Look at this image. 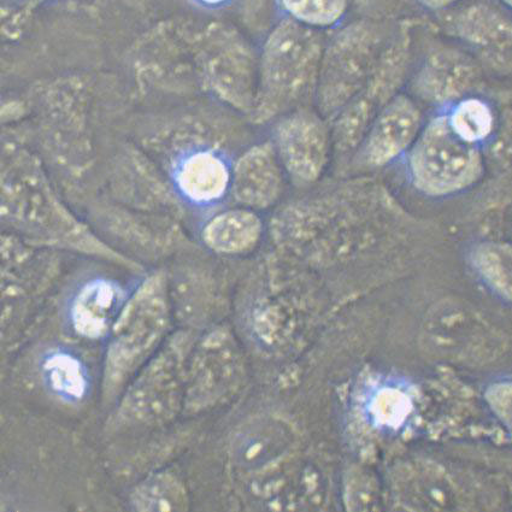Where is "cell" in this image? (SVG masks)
Returning <instances> with one entry per match:
<instances>
[{
	"instance_id": "obj_1",
	"label": "cell",
	"mask_w": 512,
	"mask_h": 512,
	"mask_svg": "<svg viewBox=\"0 0 512 512\" xmlns=\"http://www.w3.org/2000/svg\"><path fill=\"white\" fill-rule=\"evenodd\" d=\"M4 163L2 214L5 221L39 244L66 247L139 269L102 241L63 207L39 164L29 156H13Z\"/></svg>"
},
{
	"instance_id": "obj_2",
	"label": "cell",
	"mask_w": 512,
	"mask_h": 512,
	"mask_svg": "<svg viewBox=\"0 0 512 512\" xmlns=\"http://www.w3.org/2000/svg\"><path fill=\"white\" fill-rule=\"evenodd\" d=\"M326 41L321 31L288 19L280 21L263 47L260 84L257 85L256 120L303 108L316 94Z\"/></svg>"
},
{
	"instance_id": "obj_3",
	"label": "cell",
	"mask_w": 512,
	"mask_h": 512,
	"mask_svg": "<svg viewBox=\"0 0 512 512\" xmlns=\"http://www.w3.org/2000/svg\"><path fill=\"white\" fill-rule=\"evenodd\" d=\"M170 327L166 276H150L127 300L109 334L105 353L103 396L113 399L160 349Z\"/></svg>"
},
{
	"instance_id": "obj_4",
	"label": "cell",
	"mask_w": 512,
	"mask_h": 512,
	"mask_svg": "<svg viewBox=\"0 0 512 512\" xmlns=\"http://www.w3.org/2000/svg\"><path fill=\"white\" fill-rule=\"evenodd\" d=\"M397 31L388 21L366 17L326 43L315 94L325 119H335L363 90Z\"/></svg>"
},
{
	"instance_id": "obj_5",
	"label": "cell",
	"mask_w": 512,
	"mask_h": 512,
	"mask_svg": "<svg viewBox=\"0 0 512 512\" xmlns=\"http://www.w3.org/2000/svg\"><path fill=\"white\" fill-rule=\"evenodd\" d=\"M409 167L415 186L432 197L466 190L484 173L479 146L459 138L446 114L423 126L411 146Z\"/></svg>"
},
{
	"instance_id": "obj_6",
	"label": "cell",
	"mask_w": 512,
	"mask_h": 512,
	"mask_svg": "<svg viewBox=\"0 0 512 512\" xmlns=\"http://www.w3.org/2000/svg\"><path fill=\"white\" fill-rule=\"evenodd\" d=\"M421 345L439 360L485 366L502 356L503 334L463 300L446 299L432 306L421 327Z\"/></svg>"
},
{
	"instance_id": "obj_7",
	"label": "cell",
	"mask_w": 512,
	"mask_h": 512,
	"mask_svg": "<svg viewBox=\"0 0 512 512\" xmlns=\"http://www.w3.org/2000/svg\"><path fill=\"white\" fill-rule=\"evenodd\" d=\"M181 339H169L129 382L116 410L117 425L162 426L179 413L185 402Z\"/></svg>"
},
{
	"instance_id": "obj_8",
	"label": "cell",
	"mask_w": 512,
	"mask_h": 512,
	"mask_svg": "<svg viewBox=\"0 0 512 512\" xmlns=\"http://www.w3.org/2000/svg\"><path fill=\"white\" fill-rule=\"evenodd\" d=\"M411 57L408 29L399 28L367 85L334 119L332 144L340 155L360 149L375 117L397 96Z\"/></svg>"
},
{
	"instance_id": "obj_9",
	"label": "cell",
	"mask_w": 512,
	"mask_h": 512,
	"mask_svg": "<svg viewBox=\"0 0 512 512\" xmlns=\"http://www.w3.org/2000/svg\"><path fill=\"white\" fill-rule=\"evenodd\" d=\"M443 26L482 67L512 73V10L500 0H463L444 13Z\"/></svg>"
},
{
	"instance_id": "obj_10",
	"label": "cell",
	"mask_w": 512,
	"mask_h": 512,
	"mask_svg": "<svg viewBox=\"0 0 512 512\" xmlns=\"http://www.w3.org/2000/svg\"><path fill=\"white\" fill-rule=\"evenodd\" d=\"M275 141L280 161L294 180L313 184L321 178L332 144L321 113L308 108L290 111L276 126Z\"/></svg>"
},
{
	"instance_id": "obj_11",
	"label": "cell",
	"mask_w": 512,
	"mask_h": 512,
	"mask_svg": "<svg viewBox=\"0 0 512 512\" xmlns=\"http://www.w3.org/2000/svg\"><path fill=\"white\" fill-rule=\"evenodd\" d=\"M481 64L466 49L439 45L428 51L417 70L413 91L423 102L452 105L479 87Z\"/></svg>"
},
{
	"instance_id": "obj_12",
	"label": "cell",
	"mask_w": 512,
	"mask_h": 512,
	"mask_svg": "<svg viewBox=\"0 0 512 512\" xmlns=\"http://www.w3.org/2000/svg\"><path fill=\"white\" fill-rule=\"evenodd\" d=\"M419 105L405 94H397L370 126L360 146L364 162L382 167L411 149L423 128Z\"/></svg>"
},
{
	"instance_id": "obj_13",
	"label": "cell",
	"mask_w": 512,
	"mask_h": 512,
	"mask_svg": "<svg viewBox=\"0 0 512 512\" xmlns=\"http://www.w3.org/2000/svg\"><path fill=\"white\" fill-rule=\"evenodd\" d=\"M280 162L278 152L269 143L246 151L232 174L235 200L250 209H266L278 202L284 188Z\"/></svg>"
},
{
	"instance_id": "obj_14",
	"label": "cell",
	"mask_w": 512,
	"mask_h": 512,
	"mask_svg": "<svg viewBox=\"0 0 512 512\" xmlns=\"http://www.w3.org/2000/svg\"><path fill=\"white\" fill-rule=\"evenodd\" d=\"M127 300L119 282L107 278L88 280L70 302V327L81 338L102 339L110 334Z\"/></svg>"
},
{
	"instance_id": "obj_15",
	"label": "cell",
	"mask_w": 512,
	"mask_h": 512,
	"mask_svg": "<svg viewBox=\"0 0 512 512\" xmlns=\"http://www.w3.org/2000/svg\"><path fill=\"white\" fill-rule=\"evenodd\" d=\"M294 432L284 421L261 417L234 434L231 458L235 467L257 473L280 461L294 445Z\"/></svg>"
},
{
	"instance_id": "obj_16",
	"label": "cell",
	"mask_w": 512,
	"mask_h": 512,
	"mask_svg": "<svg viewBox=\"0 0 512 512\" xmlns=\"http://www.w3.org/2000/svg\"><path fill=\"white\" fill-rule=\"evenodd\" d=\"M175 182L182 196L199 205L211 204L225 196L232 184L227 163L214 151L190 153L175 170Z\"/></svg>"
},
{
	"instance_id": "obj_17",
	"label": "cell",
	"mask_w": 512,
	"mask_h": 512,
	"mask_svg": "<svg viewBox=\"0 0 512 512\" xmlns=\"http://www.w3.org/2000/svg\"><path fill=\"white\" fill-rule=\"evenodd\" d=\"M40 375L47 391L66 404H80L90 397L92 378L84 360L75 352L55 347L40 361Z\"/></svg>"
},
{
	"instance_id": "obj_18",
	"label": "cell",
	"mask_w": 512,
	"mask_h": 512,
	"mask_svg": "<svg viewBox=\"0 0 512 512\" xmlns=\"http://www.w3.org/2000/svg\"><path fill=\"white\" fill-rule=\"evenodd\" d=\"M260 217L249 209H233L219 214L203 229V240L209 249L223 255H239L250 251L262 237Z\"/></svg>"
},
{
	"instance_id": "obj_19",
	"label": "cell",
	"mask_w": 512,
	"mask_h": 512,
	"mask_svg": "<svg viewBox=\"0 0 512 512\" xmlns=\"http://www.w3.org/2000/svg\"><path fill=\"white\" fill-rule=\"evenodd\" d=\"M469 258L481 281L512 304V244L482 241L473 247Z\"/></svg>"
},
{
	"instance_id": "obj_20",
	"label": "cell",
	"mask_w": 512,
	"mask_h": 512,
	"mask_svg": "<svg viewBox=\"0 0 512 512\" xmlns=\"http://www.w3.org/2000/svg\"><path fill=\"white\" fill-rule=\"evenodd\" d=\"M129 502L134 510L141 512L184 511L188 504L184 485L167 470L141 481L131 493Z\"/></svg>"
},
{
	"instance_id": "obj_21",
	"label": "cell",
	"mask_w": 512,
	"mask_h": 512,
	"mask_svg": "<svg viewBox=\"0 0 512 512\" xmlns=\"http://www.w3.org/2000/svg\"><path fill=\"white\" fill-rule=\"evenodd\" d=\"M446 115L452 131L466 143L476 146L490 139L497 125L492 105L475 96L458 100Z\"/></svg>"
},
{
	"instance_id": "obj_22",
	"label": "cell",
	"mask_w": 512,
	"mask_h": 512,
	"mask_svg": "<svg viewBox=\"0 0 512 512\" xmlns=\"http://www.w3.org/2000/svg\"><path fill=\"white\" fill-rule=\"evenodd\" d=\"M285 17L300 25L325 31L343 23L351 0H276Z\"/></svg>"
},
{
	"instance_id": "obj_23",
	"label": "cell",
	"mask_w": 512,
	"mask_h": 512,
	"mask_svg": "<svg viewBox=\"0 0 512 512\" xmlns=\"http://www.w3.org/2000/svg\"><path fill=\"white\" fill-rule=\"evenodd\" d=\"M484 400L499 425L512 438V379L491 382L485 388Z\"/></svg>"
},
{
	"instance_id": "obj_24",
	"label": "cell",
	"mask_w": 512,
	"mask_h": 512,
	"mask_svg": "<svg viewBox=\"0 0 512 512\" xmlns=\"http://www.w3.org/2000/svg\"><path fill=\"white\" fill-rule=\"evenodd\" d=\"M408 400L402 394L394 391H385L375 400L374 411L381 422L397 423L406 414Z\"/></svg>"
},
{
	"instance_id": "obj_25",
	"label": "cell",
	"mask_w": 512,
	"mask_h": 512,
	"mask_svg": "<svg viewBox=\"0 0 512 512\" xmlns=\"http://www.w3.org/2000/svg\"><path fill=\"white\" fill-rule=\"evenodd\" d=\"M403 0H360L362 9L366 11V17L374 20L388 21L390 17L398 13Z\"/></svg>"
},
{
	"instance_id": "obj_26",
	"label": "cell",
	"mask_w": 512,
	"mask_h": 512,
	"mask_svg": "<svg viewBox=\"0 0 512 512\" xmlns=\"http://www.w3.org/2000/svg\"><path fill=\"white\" fill-rule=\"evenodd\" d=\"M421 8L431 13L444 14L446 11L457 7L463 0H414Z\"/></svg>"
},
{
	"instance_id": "obj_27",
	"label": "cell",
	"mask_w": 512,
	"mask_h": 512,
	"mask_svg": "<svg viewBox=\"0 0 512 512\" xmlns=\"http://www.w3.org/2000/svg\"><path fill=\"white\" fill-rule=\"evenodd\" d=\"M194 3L202 5L204 8L217 9L225 7V5L232 2V0H193Z\"/></svg>"
},
{
	"instance_id": "obj_28",
	"label": "cell",
	"mask_w": 512,
	"mask_h": 512,
	"mask_svg": "<svg viewBox=\"0 0 512 512\" xmlns=\"http://www.w3.org/2000/svg\"><path fill=\"white\" fill-rule=\"evenodd\" d=\"M500 2L504 3L506 7H509L512 10V0H500Z\"/></svg>"
}]
</instances>
